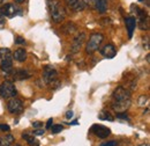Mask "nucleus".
<instances>
[{
    "label": "nucleus",
    "mask_w": 150,
    "mask_h": 146,
    "mask_svg": "<svg viewBox=\"0 0 150 146\" xmlns=\"http://www.w3.org/2000/svg\"><path fill=\"white\" fill-rule=\"evenodd\" d=\"M25 43V41H24V38H22V37L18 36L15 38V44H24Z\"/></svg>",
    "instance_id": "30"
},
{
    "label": "nucleus",
    "mask_w": 150,
    "mask_h": 146,
    "mask_svg": "<svg viewBox=\"0 0 150 146\" xmlns=\"http://www.w3.org/2000/svg\"><path fill=\"white\" fill-rule=\"evenodd\" d=\"M52 122H53V120H52V118H50V120L47 121V123H46V129L51 128V125H52Z\"/></svg>",
    "instance_id": "35"
},
{
    "label": "nucleus",
    "mask_w": 150,
    "mask_h": 146,
    "mask_svg": "<svg viewBox=\"0 0 150 146\" xmlns=\"http://www.w3.org/2000/svg\"><path fill=\"white\" fill-rule=\"evenodd\" d=\"M16 94H18V89L12 81L6 80L0 85V96L1 97L12 99V97H15Z\"/></svg>",
    "instance_id": "3"
},
{
    "label": "nucleus",
    "mask_w": 150,
    "mask_h": 146,
    "mask_svg": "<svg viewBox=\"0 0 150 146\" xmlns=\"http://www.w3.org/2000/svg\"><path fill=\"white\" fill-rule=\"evenodd\" d=\"M131 101H113L111 103V107L117 112H125L126 110L131 107Z\"/></svg>",
    "instance_id": "12"
},
{
    "label": "nucleus",
    "mask_w": 150,
    "mask_h": 146,
    "mask_svg": "<svg viewBox=\"0 0 150 146\" xmlns=\"http://www.w3.org/2000/svg\"><path fill=\"white\" fill-rule=\"evenodd\" d=\"M96 11L100 14L106 13L108 11V0H93Z\"/></svg>",
    "instance_id": "16"
},
{
    "label": "nucleus",
    "mask_w": 150,
    "mask_h": 146,
    "mask_svg": "<svg viewBox=\"0 0 150 146\" xmlns=\"http://www.w3.org/2000/svg\"><path fill=\"white\" fill-rule=\"evenodd\" d=\"M5 24H6V20H5V16H2V15H0V30L5 27Z\"/></svg>",
    "instance_id": "29"
},
{
    "label": "nucleus",
    "mask_w": 150,
    "mask_h": 146,
    "mask_svg": "<svg viewBox=\"0 0 150 146\" xmlns=\"http://www.w3.org/2000/svg\"><path fill=\"white\" fill-rule=\"evenodd\" d=\"M16 1H18V2H19V4H22V2H24V1H25V0H16Z\"/></svg>",
    "instance_id": "36"
},
{
    "label": "nucleus",
    "mask_w": 150,
    "mask_h": 146,
    "mask_svg": "<svg viewBox=\"0 0 150 146\" xmlns=\"http://www.w3.org/2000/svg\"><path fill=\"white\" fill-rule=\"evenodd\" d=\"M73 116H74V112H73L72 110H68V111L66 112V118H68V120H69V118H72Z\"/></svg>",
    "instance_id": "34"
},
{
    "label": "nucleus",
    "mask_w": 150,
    "mask_h": 146,
    "mask_svg": "<svg viewBox=\"0 0 150 146\" xmlns=\"http://www.w3.org/2000/svg\"><path fill=\"white\" fill-rule=\"evenodd\" d=\"M103 41H104V35L103 34H100V33H95V34H93L90 36V38H89L88 43H87L86 52L88 55L94 54L95 51L98 50V48L100 47V44L103 43Z\"/></svg>",
    "instance_id": "2"
},
{
    "label": "nucleus",
    "mask_w": 150,
    "mask_h": 146,
    "mask_svg": "<svg viewBox=\"0 0 150 146\" xmlns=\"http://www.w3.org/2000/svg\"><path fill=\"white\" fill-rule=\"evenodd\" d=\"M43 79L45 81L46 85H50L52 87V85L58 80V72L53 66H45L43 69Z\"/></svg>",
    "instance_id": "5"
},
{
    "label": "nucleus",
    "mask_w": 150,
    "mask_h": 146,
    "mask_svg": "<svg viewBox=\"0 0 150 146\" xmlns=\"http://www.w3.org/2000/svg\"><path fill=\"white\" fill-rule=\"evenodd\" d=\"M136 19L134 16H128V18H125V24H126V28H127V31H128V37L132 38L133 36V33L135 30V27H136Z\"/></svg>",
    "instance_id": "15"
},
{
    "label": "nucleus",
    "mask_w": 150,
    "mask_h": 146,
    "mask_svg": "<svg viewBox=\"0 0 150 146\" xmlns=\"http://www.w3.org/2000/svg\"><path fill=\"white\" fill-rule=\"evenodd\" d=\"M100 54L104 56L105 58H109V59H111V58H114L115 55H117V50H115V47L111 44V43H109V44H105L102 49H100Z\"/></svg>",
    "instance_id": "13"
},
{
    "label": "nucleus",
    "mask_w": 150,
    "mask_h": 146,
    "mask_svg": "<svg viewBox=\"0 0 150 146\" xmlns=\"http://www.w3.org/2000/svg\"><path fill=\"white\" fill-rule=\"evenodd\" d=\"M134 7H135V14H136L135 19L139 20V22H136V24H139L141 30H148L149 29V16H148L147 12L142 8H139L137 6H134Z\"/></svg>",
    "instance_id": "4"
},
{
    "label": "nucleus",
    "mask_w": 150,
    "mask_h": 146,
    "mask_svg": "<svg viewBox=\"0 0 150 146\" xmlns=\"http://www.w3.org/2000/svg\"><path fill=\"white\" fill-rule=\"evenodd\" d=\"M148 101V97L146 96V95H141L140 96V99H139V106H141V107H143L144 104H146V102Z\"/></svg>",
    "instance_id": "25"
},
{
    "label": "nucleus",
    "mask_w": 150,
    "mask_h": 146,
    "mask_svg": "<svg viewBox=\"0 0 150 146\" xmlns=\"http://www.w3.org/2000/svg\"><path fill=\"white\" fill-rule=\"evenodd\" d=\"M68 8L73 9L74 12H81L86 8V2L82 0H64Z\"/></svg>",
    "instance_id": "11"
},
{
    "label": "nucleus",
    "mask_w": 150,
    "mask_h": 146,
    "mask_svg": "<svg viewBox=\"0 0 150 146\" xmlns=\"http://www.w3.org/2000/svg\"><path fill=\"white\" fill-rule=\"evenodd\" d=\"M90 132L94 133L95 136H97L98 138H102V139H104V138H106L108 136L111 135V130L109 128H106V127H104V125H102V124L93 125L91 129H90Z\"/></svg>",
    "instance_id": "8"
},
{
    "label": "nucleus",
    "mask_w": 150,
    "mask_h": 146,
    "mask_svg": "<svg viewBox=\"0 0 150 146\" xmlns=\"http://www.w3.org/2000/svg\"><path fill=\"white\" fill-rule=\"evenodd\" d=\"M77 29H79L77 24L74 23V22H72V21L65 23V24L61 27V31H62L65 35H73L74 33L77 31Z\"/></svg>",
    "instance_id": "14"
},
{
    "label": "nucleus",
    "mask_w": 150,
    "mask_h": 146,
    "mask_svg": "<svg viewBox=\"0 0 150 146\" xmlns=\"http://www.w3.org/2000/svg\"><path fill=\"white\" fill-rule=\"evenodd\" d=\"M5 59H13V54L7 48H0V60Z\"/></svg>",
    "instance_id": "22"
},
{
    "label": "nucleus",
    "mask_w": 150,
    "mask_h": 146,
    "mask_svg": "<svg viewBox=\"0 0 150 146\" xmlns=\"http://www.w3.org/2000/svg\"><path fill=\"white\" fill-rule=\"evenodd\" d=\"M117 118H120V120H127V121H129V117H128V115H127L126 112H118V114H117Z\"/></svg>",
    "instance_id": "26"
},
{
    "label": "nucleus",
    "mask_w": 150,
    "mask_h": 146,
    "mask_svg": "<svg viewBox=\"0 0 150 146\" xmlns=\"http://www.w3.org/2000/svg\"><path fill=\"white\" fill-rule=\"evenodd\" d=\"M50 129H51V132H52V133H59L60 131L64 130V127H62L61 124H56V125H52Z\"/></svg>",
    "instance_id": "24"
},
{
    "label": "nucleus",
    "mask_w": 150,
    "mask_h": 146,
    "mask_svg": "<svg viewBox=\"0 0 150 146\" xmlns=\"http://www.w3.org/2000/svg\"><path fill=\"white\" fill-rule=\"evenodd\" d=\"M113 101H131V91L124 86H118L112 94Z\"/></svg>",
    "instance_id": "6"
},
{
    "label": "nucleus",
    "mask_w": 150,
    "mask_h": 146,
    "mask_svg": "<svg viewBox=\"0 0 150 146\" xmlns=\"http://www.w3.org/2000/svg\"><path fill=\"white\" fill-rule=\"evenodd\" d=\"M14 146H21V145H14Z\"/></svg>",
    "instance_id": "38"
},
{
    "label": "nucleus",
    "mask_w": 150,
    "mask_h": 146,
    "mask_svg": "<svg viewBox=\"0 0 150 146\" xmlns=\"http://www.w3.org/2000/svg\"><path fill=\"white\" fill-rule=\"evenodd\" d=\"M7 109L11 114H20L23 110V102L18 97H12L7 103Z\"/></svg>",
    "instance_id": "7"
},
{
    "label": "nucleus",
    "mask_w": 150,
    "mask_h": 146,
    "mask_svg": "<svg viewBox=\"0 0 150 146\" xmlns=\"http://www.w3.org/2000/svg\"><path fill=\"white\" fill-rule=\"evenodd\" d=\"M143 45L146 50H149V37H143Z\"/></svg>",
    "instance_id": "28"
},
{
    "label": "nucleus",
    "mask_w": 150,
    "mask_h": 146,
    "mask_svg": "<svg viewBox=\"0 0 150 146\" xmlns=\"http://www.w3.org/2000/svg\"><path fill=\"white\" fill-rule=\"evenodd\" d=\"M84 39H86V33H79V34L73 38L72 48H71L72 54H77V52L80 51V49L82 48V45H83V43H84Z\"/></svg>",
    "instance_id": "9"
},
{
    "label": "nucleus",
    "mask_w": 150,
    "mask_h": 146,
    "mask_svg": "<svg viewBox=\"0 0 150 146\" xmlns=\"http://www.w3.org/2000/svg\"><path fill=\"white\" fill-rule=\"evenodd\" d=\"M117 145H118V142L117 140H110V142H106V143L100 144V146H117Z\"/></svg>",
    "instance_id": "27"
},
{
    "label": "nucleus",
    "mask_w": 150,
    "mask_h": 146,
    "mask_svg": "<svg viewBox=\"0 0 150 146\" xmlns=\"http://www.w3.org/2000/svg\"><path fill=\"white\" fill-rule=\"evenodd\" d=\"M9 125H7V124H0V130L1 131H9Z\"/></svg>",
    "instance_id": "31"
},
{
    "label": "nucleus",
    "mask_w": 150,
    "mask_h": 146,
    "mask_svg": "<svg viewBox=\"0 0 150 146\" xmlns=\"http://www.w3.org/2000/svg\"><path fill=\"white\" fill-rule=\"evenodd\" d=\"M33 127L38 129V128H40V127H43V123H42V122H33Z\"/></svg>",
    "instance_id": "33"
},
{
    "label": "nucleus",
    "mask_w": 150,
    "mask_h": 146,
    "mask_svg": "<svg viewBox=\"0 0 150 146\" xmlns=\"http://www.w3.org/2000/svg\"><path fill=\"white\" fill-rule=\"evenodd\" d=\"M0 69H1L2 72L11 73L13 71V59H5V60H1Z\"/></svg>",
    "instance_id": "18"
},
{
    "label": "nucleus",
    "mask_w": 150,
    "mask_h": 146,
    "mask_svg": "<svg viewBox=\"0 0 150 146\" xmlns=\"http://www.w3.org/2000/svg\"><path fill=\"white\" fill-rule=\"evenodd\" d=\"M22 138L29 144L30 146H38L39 145V143H38V140L34 137V136H31V135H29V133H23L22 135Z\"/></svg>",
    "instance_id": "21"
},
{
    "label": "nucleus",
    "mask_w": 150,
    "mask_h": 146,
    "mask_svg": "<svg viewBox=\"0 0 150 146\" xmlns=\"http://www.w3.org/2000/svg\"><path fill=\"white\" fill-rule=\"evenodd\" d=\"M30 77H31V74L25 70H16L13 73V78L15 80H24V79H29Z\"/></svg>",
    "instance_id": "19"
},
{
    "label": "nucleus",
    "mask_w": 150,
    "mask_h": 146,
    "mask_svg": "<svg viewBox=\"0 0 150 146\" xmlns=\"http://www.w3.org/2000/svg\"><path fill=\"white\" fill-rule=\"evenodd\" d=\"M14 143V137L12 135H5L0 138V146H11Z\"/></svg>",
    "instance_id": "20"
},
{
    "label": "nucleus",
    "mask_w": 150,
    "mask_h": 146,
    "mask_svg": "<svg viewBox=\"0 0 150 146\" xmlns=\"http://www.w3.org/2000/svg\"><path fill=\"white\" fill-rule=\"evenodd\" d=\"M2 1H4V0H0V4H1V2H2Z\"/></svg>",
    "instance_id": "37"
},
{
    "label": "nucleus",
    "mask_w": 150,
    "mask_h": 146,
    "mask_svg": "<svg viewBox=\"0 0 150 146\" xmlns=\"http://www.w3.org/2000/svg\"><path fill=\"white\" fill-rule=\"evenodd\" d=\"M16 13H18L16 6L13 4H5L0 7V15H2V16L13 18L14 15H16Z\"/></svg>",
    "instance_id": "10"
},
{
    "label": "nucleus",
    "mask_w": 150,
    "mask_h": 146,
    "mask_svg": "<svg viewBox=\"0 0 150 146\" xmlns=\"http://www.w3.org/2000/svg\"><path fill=\"white\" fill-rule=\"evenodd\" d=\"M44 130L43 129H36L35 131H34V135H37V136H40V135H44Z\"/></svg>",
    "instance_id": "32"
},
{
    "label": "nucleus",
    "mask_w": 150,
    "mask_h": 146,
    "mask_svg": "<svg viewBox=\"0 0 150 146\" xmlns=\"http://www.w3.org/2000/svg\"><path fill=\"white\" fill-rule=\"evenodd\" d=\"M13 59H15L19 63H23L27 60V51L22 48H19L15 50V52L13 54Z\"/></svg>",
    "instance_id": "17"
},
{
    "label": "nucleus",
    "mask_w": 150,
    "mask_h": 146,
    "mask_svg": "<svg viewBox=\"0 0 150 146\" xmlns=\"http://www.w3.org/2000/svg\"><path fill=\"white\" fill-rule=\"evenodd\" d=\"M47 7L51 13V19L54 23H60L66 18V11L59 0H47Z\"/></svg>",
    "instance_id": "1"
},
{
    "label": "nucleus",
    "mask_w": 150,
    "mask_h": 146,
    "mask_svg": "<svg viewBox=\"0 0 150 146\" xmlns=\"http://www.w3.org/2000/svg\"><path fill=\"white\" fill-rule=\"evenodd\" d=\"M98 118L102 120V121H110V122H112L113 120H114V117L111 115V112H109V111H106V110L100 111L99 115H98Z\"/></svg>",
    "instance_id": "23"
}]
</instances>
